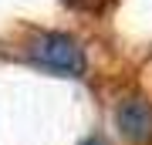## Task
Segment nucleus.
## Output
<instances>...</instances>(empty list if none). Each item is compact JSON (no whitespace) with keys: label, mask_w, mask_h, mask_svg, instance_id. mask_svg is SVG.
Returning a JSON list of instances; mask_svg holds the SVG:
<instances>
[{"label":"nucleus","mask_w":152,"mask_h":145,"mask_svg":"<svg viewBox=\"0 0 152 145\" xmlns=\"http://www.w3.org/2000/svg\"><path fill=\"white\" fill-rule=\"evenodd\" d=\"M27 58L34 64H41L44 71H54V74H64V78H85V71H88L85 44L75 34H64V31L37 34L27 44Z\"/></svg>","instance_id":"obj_1"},{"label":"nucleus","mask_w":152,"mask_h":145,"mask_svg":"<svg viewBox=\"0 0 152 145\" xmlns=\"http://www.w3.org/2000/svg\"><path fill=\"white\" fill-rule=\"evenodd\" d=\"M115 125L129 145H152V101L145 95H125L115 105Z\"/></svg>","instance_id":"obj_2"},{"label":"nucleus","mask_w":152,"mask_h":145,"mask_svg":"<svg viewBox=\"0 0 152 145\" xmlns=\"http://www.w3.org/2000/svg\"><path fill=\"white\" fill-rule=\"evenodd\" d=\"M81 145H105V138H98V135H91V138H85Z\"/></svg>","instance_id":"obj_3"}]
</instances>
